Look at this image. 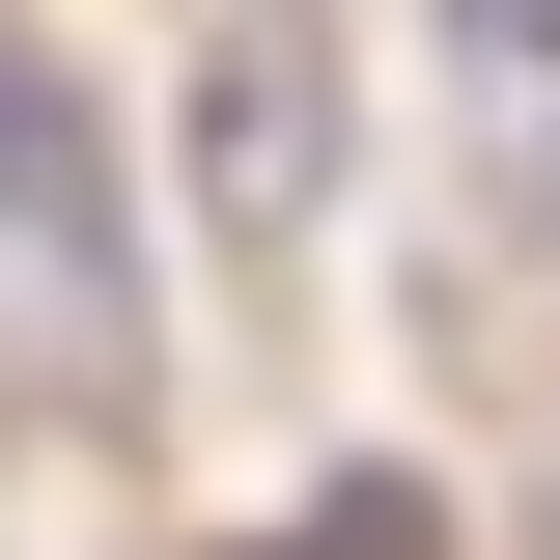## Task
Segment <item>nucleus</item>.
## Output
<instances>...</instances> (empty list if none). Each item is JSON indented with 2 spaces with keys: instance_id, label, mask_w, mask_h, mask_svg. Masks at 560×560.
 Here are the masks:
<instances>
[{
  "instance_id": "obj_1",
  "label": "nucleus",
  "mask_w": 560,
  "mask_h": 560,
  "mask_svg": "<svg viewBox=\"0 0 560 560\" xmlns=\"http://www.w3.org/2000/svg\"><path fill=\"white\" fill-rule=\"evenodd\" d=\"M0 364H113V224H84V168H57V84H0Z\"/></svg>"
},
{
  "instance_id": "obj_2",
  "label": "nucleus",
  "mask_w": 560,
  "mask_h": 560,
  "mask_svg": "<svg viewBox=\"0 0 560 560\" xmlns=\"http://www.w3.org/2000/svg\"><path fill=\"white\" fill-rule=\"evenodd\" d=\"M448 113H477V168H504V224L560 253V0H448Z\"/></svg>"
},
{
  "instance_id": "obj_3",
  "label": "nucleus",
  "mask_w": 560,
  "mask_h": 560,
  "mask_svg": "<svg viewBox=\"0 0 560 560\" xmlns=\"http://www.w3.org/2000/svg\"><path fill=\"white\" fill-rule=\"evenodd\" d=\"M224 224H308V84H280V28H224Z\"/></svg>"
}]
</instances>
